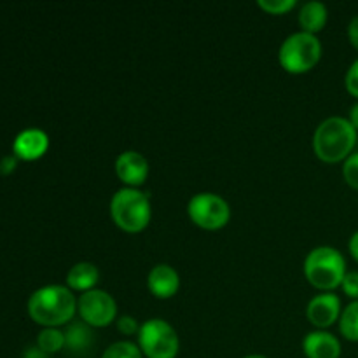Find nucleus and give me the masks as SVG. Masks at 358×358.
<instances>
[{
  "instance_id": "nucleus-1",
  "label": "nucleus",
  "mask_w": 358,
  "mask_h": 358,
  "mask_svg": "<svg viewBox=\"0 0 358 358\" xmlns=\"http://www.w3.org/2000/svg\"><path fill=\"white\" fill-rule=\"evenodd\" d=\"M77 313V299L63 285H45L35 290L28 299V315L44 329H58L72 322Z\"/></svg>"
},
{
  "instance_id": "nucleus-2",
  "label": "nucleus",
  "mask_w": 358,
  "mask_h": 358,
  "mask_svg": "<svg viewBox=\"0 0 358 358\" xmlns=\"http://www.w3.org/2000/svg\"><path fill=\"white\" fill-rule=\"evenodd\" d=\"M357 143V129L350 119L334 117L325 119L318 124L313 135V150L318 159L325 163H339L352 156Z\"/></svg>"
},
{
  "instance_id": "nucleus-3",
  "label": "nucleus",
  "mask_w": 358,
  "mask_h": 358,
  "mask_svg": "<svg viewBox=\"0 0 358 358\" xmlns=\"http://www.w3.org/2000/svg\"><path fill=\"white\" fill-rule=\"evenodd\" d=\"M110 215L119 229L126 233H140L152 217L149 196L135 187H122L112 196Z\"/></svg>"
},
{
  "instance_id": "nucleus-4",
  "label": "nucleus",
  "mask_w": 358,
  "mask_h": 358,
  "mask_svg": "<svg viewBox=\"0 0 358 358\" xmlns=\"http://www.w3.org/2000/svg\"><path fill=\"white\" fill-rule=\"evenodd\" d=\"M346 261L338 248L317 247L304 261V275L308 282L318 290H331L341 287L346 276Z\"/></svg>"
},
{
  "instance_id": "nucleus-5",
  "label": "nucleus",
  "mask_w": 358,
  "mask_h": 358,
  "mask_svg": "<svg viewBox=\"0 0 358 358\" xmlns=\"http://www.w3.org/2000/svg\"><path fill=\"white\" fill-rule=\"evenodd\" d=\"M322 58V44L317 35L296 31L282 42L278 51L280 65L290 73H304Z\"/></svg>"
},
{
  "instance_id": "nucleus-6",
  "label": "nucleus",
  "mask_w": 358,
  "mask_h": 358,
  "mask_svg": "<svg viewBox=\"0 0 358 358\" xmlns=\"http://www.w3.org/2000/svg\"><path fill=\"white\" fill-rule=\"evenodd\" d=\"M138 346L147 358H175L180 350L177 331L163 318L143 322L138 332Z\"/></svg>"
},
{
  "instance_id": "nucleus-7",
  "label": "nucleus",
  "mask_w": 358,
  "mask_h": 358,
  "mask_svg": "<svg viewBox=\"0 0 358 358\" xmlns=\"http://www.w3.org/2000/svg\"><path fill=\"white\" fill-rule=\"evenodd\" d=\"M187 213L192 222L206 231L222 229L231 219V208L226 199L213 192H199L189 199Z\"/></svg>"
},
{
  "instance_id": "nucleus-8",
  "label": "nucleus",
  "mask_w": 358,
  "mask_h": 358,
  "mask_svg": "<svg viewBox=\"0 0 358 358\" xmlns=\"http://www.w3.org/2000/svg\"><path fill=\"white\" fill-rule=\"evenodd\" d=\"M77 313L84 324H87L90 327L101 329L115 320L117 304L108 292L93 289L90 292L80 294V297L77 299Z\"/></svg>"
},
{
  "instance_id": "nucleus-9",
  "label": "nucleus",
  "mask_w": 358,
  "mask_h": 358,
  "mask_svg": "<svg viewBox=\"0 0 358 358\" xmlns=\"http://www.w3.org/2000/svg\"><path fill=\"white\" fill-rule=\"evenodd\" d=\"M115 173L126 187L138 189L149 177V161L136 150H124L115 159Z\"/></svg>"
},
{
  "instance_id": "nucleus-10",
  "label": "nucleus",
  "mask_w": 358,
  "mask_h": 358,
  "mask_svg": "<svg viewBox=\"0 0 358 358\" xmlns=\"http://www.w3.org/2000/svg\"><path fill=\"white\" fill-rule=\"evenodd\" d=\"M306 317L318 331L331 327L341 317V299L332 292L318 294L308 303Z\"/></svg>"
},
{
  "instance_id": "nucleus-11",
  "label": "nucleus",
  "mask_w": 358,
  "mask_h": 358,
  "mask_svg": "<svg viewBox=\"0 0 358 358\" xmlns=\"http://www.w3.org/2000/svg\"><path fill=\"white\" fill-rule=\"evenodd\" d=\"M147 287L157 299H170L180 289V276L177 269L168 264H157L147 276Z\"/></svg>"
},
{
  "instance_id": "nucleus-12",
  "label": "nucleus",
  "mask_w": 358,
  "mask_h": 358,
  "mask_svg": "<svg viewBox=\"0 0 358 358\" xmlns=\"http://www.w3.org/2000/svg\"><path fill=\"white\" fill-rule=\"evenodd\" d=\"M49 147V138L42 129L30 128L21 131L14 140V156L23 161H35L45 154Z\"/></svg>"
},
{
  "instance_id": "nucleus-13",
  "label": "nucleus",
  "mask_w": 358,
  "mask_h": 358,
  "mask_svg": "<svg viewBox=\"0 0 358 358\" xmlns=\"http://www.w3.org/2000/svg\"><path fill=\"white\" fill-rule=\"evenodd\" d=\"M303 352L308 358H339L341 343L327 331H313L303 339Z\"/></svg>"
},
{
  "instance_id": "nucleus-14",
  "label": "nucleus",
  "mask_w": 358,
  "mask_h": 358,
  "mask_svg": "<svg viewBox=\"0 0 358 358\" xmlns=\"http://www.w3.org/2000/svg\"><path fill=\"white\" fill-rule=\"evenodd\" d=\"M100 280V271L93 262H77L66 273V285L76 292H90L96 287Z\"/></svg>"
},
{
  "instance_id": "nucleus-15",
  "label": "nucleus",
  "mask_w": 358,
  "mask_h": 358,
  "mask_svg": "<svg viewBox=\"0 0 358 358\" xmlns=\"http://www.w3.org/2000/svg\"><path fill=\"white\" fill-rule=\"evenodd\" d=\"M327 7L325 3L318 2V0H311L306 2L299 10V24L303 31L311 35H317L318 31L324 30L325 23H327Z\"/></svg>"
},
{
  "instance_id": "nucleus-16",
  "label": "nucleus",
  "mask_w": 358,
  "mask_h": 358,
  "mask_svg": "<svg viewBox=\"0 0 358 358\" xmlns=\"http://www.w3.org/2000/svg\"><path fill=\"white\" fill-rule=\"evenodd\" d=\"M91 345V327L80 322H72L65 331V346H69L72 352H83Z\"/></svg>"
},
{
  "instance_id": "nucleus-17",
  "label": "nucleus",
  "mask_w": 358,
  "mask_h": 358,
  "mask_svg": "<svg viewBox=\"0 0 358 358\" xmlns=\"http://www.w3.org/2000/svg\"><path fill=\"white\" fill-rule=\"evenodd\" d=\"M339 331L348 341H358V301L350 303L339 317Z\"/></svg>"
},
{
  "instance_id": "nucleus-18",
  "label": "nucleus",
  "mask_w": 358,
  "mask_h": 358,
  "mask_svg": "<svg viewBox=\"0 0 358 358\" xmlns=\"http://www.w3.org/2000/svg\"><path fill=\"white\" fill-rule=\"evenodd\" d=\"M37 346L42 352L48 353V355L62 352V350L65 348V332L52 327L44 329V331H41V334H38Z\"/></svg>"
},
{
  "instance_id": "nucleus-19",
  "label": "nucleus",
  "mask_w": 358,
  "mask_h": 358,
  "mask_svg": "<svg viewBox=\"0 0 358 358\" xmlns=\"http://www.w3.org/2000/svg\"><path fill=\"white\" fill-rule=\"evenodd\" d=\"M143 353L138 345L131 341H117L108 346L101 358H142Z\"/></svg>"
},
{
  "instance_id": "nucleus-20",
  "label": "nucleus",
  "mask_w": 358,
  "mask_h": 358,
  "mask_svg": "<svg viewBox=\"0 0 358 358\" xmlns=\"http://www.w3.org/2000/svg\"><path fill=\"white\" fill-rule=\"evenodd\" d=\"M257 3L269 14H285L296 7V0H259Z\"/></svg>"
},
{
  "instance_id": "nucleus-21",
  "label": "nucleus",
  "mask_w": 358,
  "mask_h": 358,
  "mask_svg": "<svg viewBox=\"0 0 358 358\" xmlns=\"http://www.w3.org/2000/svg\"><path fill=\"white\" fill-rule=\"evenodd\" d=\"M343 177H345L346 184L350 187L357 189L358 191V152L352 154L348 159L343 164Z\"/></svg>"
},
{
  "instance_id": "nucleus-22",
  "label": "nucleus",
  "mask_w": 358,
  "mask_h": 358,
  "mask_svg": "<svg viewBox=\"0 0 358 358\" xmlns=\"http://www.w3.org/2000/svg\"><path fill=\"white\" fill-rule=\"evenodd\" d=\"M140 327H142V325H138L136 318H133L131 315H122V317L117 318V329L121 334L135 336L140 332Z\"/></svg>"
},
{
  "instance_id": "nucleus-23",
  "label": "nucleus",
  "mask_w": 358,
  "mask_h": 358,
  "mask_svg": "<svg viewBox=\"0 0 358 358\" xmlns=\"http://www.w3.org/2000/svg\"><path fill=\"white\" fill-rule=\"evenodd\" d=\"M341 287H343V290H345L346 296L358 301V271L346 273V276H345V280H343Z\"/></svg>"
},
{
  "instance_id": "nucleus-24",
  "label": "nucleus",
  "mask_w": 358,
  "mask_h": 358,
  "mask_svg": "<svg viewBox=\"0 0 358 358\" xmlns=\"http://www.w3.org/2000/svg\"><path fill=\"white\" fill-rule=\"evenodd\" d=\"M345 84L346 90H348L353 96L358 98V59L352 63V66H350L348 72H346Z\"/></svg>"
},
{
  "instance_id": "nucleus-25",
  "label": "nucleus",
  "mask_w": 358,
  "mask_h": 358,
  "mask_svg": "<svg viewBox=\"0 0 358 358\" xmlns=\"http://www.w3.org/2000/svg\"><path fill=\"white\" fill-rule=\"evenodd\" d=\"M17 157L16 156H6L2 161H0V173L7 175L16 168Z\"/></svg>"
},
{
  "instance_id": "nucleus-26",
  "label": "nucleus",
  "mask_w": 358,
  "mask_h": 358,
  "mask_svg": "<svg viewBox=\"0 0 358 358\" xmlns=\"http://www.w3.org/2000/svg\"><path fill=\"white\" fill-rule=\"evenodd\" d=\"M348 37H350V42H352V45L355 49H358V14L355 17H353L352 21H350L348 24Z\"/></svg>"
},
{
  "instance_id": "nucleus-27",
  "label": "nucleus",
  "mask_w": 358,
  "mask_h": 358,
  "mask_svg": "<svg viewBox=\"0 0 358 358\" xmlns=\"http://www.w3.org/2000/svg\"><path fill=\"white\" fill-rule=\"evenodd\" d=\"M23 358H49V355L42 352L38 346H35V348H28L27 352L23 353Z\"/></svg>"
},
{
  "instance_id": "nucleus-28",
  "label": "nucleus",
  "mask_w": 358,
  "mask_h": 358,
  "mask_svg": "<svg viewBox=\"0 0 358 358\" xmlns=\"http://www.w3.org/2000/svg\"><path fill=\"white\" fill-rule=\"evenodd\" d=\"M350 254L353 255V259L358 262V231L355 234H353L352 238H350Z\"/></svg>"
},
{
  "instance_id": "nucleus-29",
  "label": "nucleus",
  "mask_w": 358,
  "mask_h": 358,
  "mask_svg": "<svg viewBox=\"0 0 358 358\" xmlns=\"http://www.w3.org/2000/svg\"><path fill=\"white\" fill-rule=\"evenodd\" d=\"M350 122L355 126V129H358V103H355L350 110Z\"/></svg>"
},
{
  "instance_id": "nucleus-30",
  "label": "nucleus",
  "mask_w": 358,
  "mask_h": 358,
  "mask_svg": "<svg viewBox=\"0 0 358 358\" xmlns=\"http://www.w3.org/2000/svg\"><path fill=\"white\" fill-rule=\"evenodd\" d=\"M243 358H268V357H264V355H248V357H243Z\"/></svg>"
}]
</instances>
